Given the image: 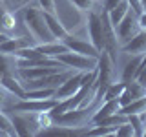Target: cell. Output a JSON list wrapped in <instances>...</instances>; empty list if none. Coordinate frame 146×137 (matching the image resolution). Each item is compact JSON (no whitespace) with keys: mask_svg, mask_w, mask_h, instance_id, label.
Listing matches in <instances>:
<instances>
[{"mask_svg":"<svg viewBox=\"0 0 146 137\" xmlns=\"http://www.w3.org/2000/svg\"><path fill=\"white\" fill-rule=\"evenodd\" d=\"M121 2H122V0H102V9L108 13V11H111L115 6H119Z\"/></svg>","mask_w":146,"mask_h":137,"instance_id":"cell-27","label":"cell"},{"mask_svg":"<svg viewBox=\"0 0 146 137\" xmlns=\"http://www.w3.org/2000/svg\"><path fill=\"white\" fill-rule=\"evenodd\" d=\"M117 31V39H119V44H126L128 40L133 37L137 31H139V24H137V13L135 11H128L126 17L122 18L121 22H119V26L115 27Z\"/></svg>","mask_w":146,"mask_h":137,"instance_id":"cell-5","label":"cell"},{"mask_svg":"<svg viewBox=\"0 0 146 137\" xmlns=\"http://www.w3.org/2000/svg\"><path fill=\"white\" fill-rule=\"evenodd\" d=\"M0 132H4L6 135H15V128H13L11 117L6 112H2V110H0Z\"/></svg>","mask_w":146,"mask_h":137,"instance_id":"cell-21","label":"cell"},{"mask_svg":"<svg viewBox=\"0 0 146 137\" xmlns=\"http://www.w3.org/2000/svg\"><path fill=\"white\" fill-rule=\"evenodd\" d=\"M115 135H117V137H131V135H135L133 126L130 124V121H126V122H122L121 126H117Z\"/></svg>","mask_w":146,"mask_h":137,"instance_id":"cell-25","label":"cell"},{"mask_svg":"<svg viewBox=\"0 0 146 137\" xmlns=\"http://www.w3.org/2000/svg\"><path fill=\"white\" fill-rule=\"evenodd\" d=\"M141 4H143V9H146V0H141Z\"/></svg>","mask_w":146,"mask_h":137,"instance_id":"cell-31","label":"cell"},{"mask_svg":"<svg viewBox=\"0 0 146 137\" xmlns=\"http://www.w3.org/2000/svg\"><path fill=\"white\" fill-rule=\"evenodd\" d=\"M58 102V99H20L15 102L9 112H20V113H40V112H51L53 106Z\"/></svg>","mask_w":146,"mask_h":137,"instance_id":"cell-3","label":"cell"},{"mask_svg":"<svg viewBox=\"0 0 146 137\" xmlns=\"http://www.w3.org/2000/svg\"><path fill=\"white\" fill-rule=\"evenodd\" d=\"M119 108H121V102H119V99H111V100H104L102 104L97 108V112L91 115V124H97L99 121H102V119H106L108 115H111V113H117Z\"/></svg>","mask_w":146,"mask_h":137,"instance_id":"cell-11","label":"cell"},{"mask_svg":"<svg viewBox=\"0 0 146 137\" xmlns=\"http://www.w3.org/2000/svg\"><path fill=\"white\" fill-rule=\"evenodd\" d=\"M86 26H88L90 42L93 44L99 51H102V49H104V31H102V18H100V11H97V9L88 11Z\"/></svg>","mask_w":146,"mask_h":137,"instance_id":"cell-4","label":"cell"},{"mask_svg":"<svg viewBox=\"0 0 146 137\" xmlns=\"http://www.w3.org/2000/svg\"><path fill=\"white\" fill-rule=\"evenodd\" d=\"M11 122H13V128H15V135H35V132L31 130V122L27 117H22L20 112H13L11 115Z\"/></svg>","mask_w":146,"mask_h":137,"instance_id":"cell-12","label":"cell"},{"mask_svg":"<svg viewBox=\"0 0 146 137\" xmlns=\"http://www.w3.org/2000/svg\"><path fill=\"white\" fill-rule=\"evenodd\" d=\"M141 61H143V55H131V59L126 62L124 70H122V75H121V80L122 82H130L135 79V73H137V68H139Z\"/></svg>","mask_w":146,"mask_h":137,"instance_id":"cell-16","label":"cell"},{"mask_svg":"<svg viewBox=\"0 0 146 137\" xmlns=\"http://www.w3.org/2000/svg\"><path fill=\"white\" fill-rule=\"evenodd\" d=\"M7 95H11L9 91L4 88L2 84H0V106H4V102H6V99H7Z\"/></svg>","mask_w":146,"mask_h":137,"instance_id":"cell-29","label":"cell"},{"mask_svg":"<svg viewBox=\"0 0 146 137\" xmlns=\"http://www.w3.org/2000/svg\"><path fill=\"white\" fill-rule=\"evenodd\" d=\"M55 59H57L62 66L70 68L73 71H91V70L97 68V62H99V59H95V57H86V55L73 53V51L60 53Z\"/></svg>","mask_w":146,"mask_h":137,"instance_id":"cell-2","label":"cell"},{"mask_svg":"<svg viewBox=\"0 0 146 137\" xmlns=\"http://www.w3.org/2000/svg\"><path fill=\"white\" fill-rule=\"evenodd\" d=\"M130 11V4H128V0H122L119 6H115L111 9V11H108V17H110V22L113 24V27L119 26V22L122 20V18L126 17V13Z\"/></svg>","mask_w":146,"mask_h":137,"instance_id":"cell-19","label":"cell"},{"mask_svg":"<svg viewBox=\"0 0 146 137\" xmlns=\"http://www.w3.org/2000/svg\"><path fill=\"white\" fill-rule=\"evenodd\" d=\"M24 2H27V0H24Z\"/></svg>","mask_w":146,"mask_h":137,"instance_id":"cell-33","label":"cell"},{"mask_svg":"<svg viewBox=\"0 0 146 137\" xmlns=\"http://www.w3.org/2000/svg\"><path fill=\"white\" fill-rule=\"evenodd\" d=\"M128 121H130V124L133 126V132H135L137 137L144 135V122H143V119H141L139 113H135V115H128Z\"/></svg>","mask_w":146,"mask_h":137,"instance_id":"cell-22","label":"cell"},{"mask_svg":"<svg viewBox=\"0 0 146 137\" xmlns=\"http://www.w3.org/2000/svg\"><path fill=\"white\" fill-rule=\"evenodd\" d=\"M36 49L40 53H44L46 57H57L60 53L70 51L68 46L62 42V40H53V42H46V44H36Z\"/></svg>","mask_w":146,"mask_h":137,"instance_id":"cell-15","label":"cell"},{"mask_svg":"<svg viewBox=\"0 0 146 137\" xmlns=\"http://www.w3.org/2000/svg\"><path fill=\"white\" fill-rule=\"evenodd\" d=\"M36 4H38V7L42 9L44 13H51V15H55V13H57L55 0H36Z\"/></svg>","mask_w":146,"mask_h":137,"instance_id":"cell-26","label":"cell"},{"mask_svg":"<svg viewBox=\"0 0 146 137\" xmlns=\"http://www.w3.org/2000/svg\"><path fill=\"white\" fill-rule=\"evenodd\" d=\"M15 26H17V20H15V15L11 11H6L4 13V18H2V31H15Z\"/></svg>","mask_w":146,"mask_h":137,"instance_id":"cell-24","label":"cell"},{"mask_svg":"<svg viewBox=\"0 0 146 137\" xmlns=\"http://www.w3.org/2000/svg\"><path fill=\"white\" fill-rule=\"evenodd\" d=\"M62 42L68 46V49L73 53H80V55H86V57H95L99 59L100 57V51L95 48L90 40H82V39H77L73 35H68L62 39Z\"/></svg>","mask_w":146,"mask_h":137,"instance_id":"cell-6","label":"cell"},{"mask_svg":"<svg viewBox=\"0 0 146 137\" xmlns=\"http://www.w3.org/2000/svg\"><path fill=\"white\" fill-rule=\"evenodd\" d=\"M144 135H146V126H144Z\"/></svg>","mask_w":146,"mask_h":137,"instance_id":"cell-32","label":"cell"},{"mask_svg":"<svg viewBox=\"0 0 146 137\" xmlns=\"http://www.w3.org/2000/svg\"><path fill=\"white\" fill-rule=\"evenodd\" d=\"M84 73L86 71H73L66 80L55 90V99H66L71 97L73 93H77L79 88L82 86V79H84Z\"/></svg>","mask_w":146,"mask_h":137,"instance_id":"cell-7","label":"cell"},{"mask_svg":"<svg viewBox=\"0 0 146 137\" xmlns=\"http://www.w3.org/2000/svg\"><path fill=\"white\" fill-rule=\"evenodd\" d=\"M124 88H126V82H122V80L110 82L106 91H104V95H102V102L104 100H111V99H119L122 95V91H124Z\"/></svg>","mask_w":146,"mask_h":137,"instance_id":"cell-20","label":"cell"},{"mask_svg":"<svg viewBox=\"0 0 146 137\" xmlns=\"http://www.w3.org/2000/svg\"><path fill=\"white\" fill-rule=\"evenodd\" d=\"M137 24H139V29H146V9L137 15Z\"/></svg>","mask_w":146,"mask_h":137,"instance_id":"cell-28","label":"cell"},{"mask_svg":"<svg viewBox=\"0 0 146 137\" xmlns=\"http://www.w3.org/2000/svg\"><path fill=\"white\" fill-rule=\"evenodd\" d=\"M7 39H9V35H7V33H4V31H0V44H2V42H6Z\"/></svg>","mask_w":146,"mask_h":137,"instance_id":"cell-30","label":"cell"},{"mask_svg":"<svg viewBox=\"0 0 146 137\" xmlns=\"http://www.w3.org/2000/svg\"><path fill=\"white\" fill-rule=\"evenodd\" d=\"M13 75L18 77L17 59H15V62H11L7 53H2V51H0V79H2V77H13Z\"/></svg>","mask_w":146,"mask_h":137,"instance_id":"cell-17","label":"cell"},{"mask_svg":"<svg viewBox=\"0 0 146 137\" xmlns=\"http://www.w3.org/2000/svg\"><path fill=\"white\" fill-rule=\"evenodd\" d=\"M44 18H46V24H48L49 31H51V35H53L57 40H62L64 37L70 35V31L64 27V24L57 18V15H51V13H44Z\"/></svg>","mask_w":146,"mask_h":137,"instance_id":"cell-13","label":"cell"},{"mask_svg":"<svg viewBox=\"0 0 146 137\" xmlns=\"http://www.w3.org/2000/svg\"><path fill=\"white\" fill-rule=\"evenodd\" d=\"M70 2L79 9V11L88 13V11H93L95 9V6L99 4V0H70Z\"/></svg>","mask_w":146,"mask_h":137,"instance_id":"cell-23","label":"cell"},{"mask_svg":"<svg viewBox=\"0 0 146 137\" xmlns=\"http://www.w3.org/2000/svg\"><path fill=\"white\" fill-rule=\"evenodd\" d=\"M146 110V95L141 99H135L131 100L130 104H126V106H121L119 108V113H122V115H135V113H143Z\"/></svg>","mask_w":146,"mask_h":137,"instance_id":"cell-18","label":"cell"},{"mask_svg":"<svg viewBox=\"0 0 146 137\" xmlns=\"http://www.w3.org/2000/svg\"><path fill=\"white\" fill-rule=\"evenodd\" d=\"M144 95H146V86H143L137 79H133V80H130L126 84L122 95L119 97V102H121V106H126V104H130L131 100L141 99V97H144Z\"/></svg>","mask_w":146,"mask_h":137,"instance_id":"cell-9","label":"cell"},{"mask_svg":"<svg viewBox=\"0 0 146 137\" xmlns=\"http://www.w3.org/2000/svg\"><path fill=\"white\" fill-rule=\"evenodd\" d=\"M119 51L131 53V55H144L146 53V29H139L126 44L121 46Z\"/></svg>","mask_w":146,"mask_h":137,"instance_id":"cell-8","label":"cell"},{"mask_svg":"<svg viewBox=\"0 0 146 137\" xmlns=\"http://www.w3.org/2000/svg\"><path fill=\"white\" fill-rule=\"evenodd\" d=\"M24 24H26L29 35L35 39L36 44H46V42H53V40H57L51 35L48 24H46L42 9L33 7V6L24 7Z\"/></svg>","mask_w":146,"mask_h":137,"instance_id":"cell-1","label":"cell"},{"mask_svg":"<svg viewBox=\"0 0 146 137\" xmlns=\"http://www.w3.org/2000/svg\"><path fill=\"white\" fill-rule=\"evenodd\" d=\"M27 46H35L33 37H9L6 42L0 44V51L7 55H15L18 49L27 48Z\"/></svg>","mask_w":146,"mask_h":137,"instance_id":"cell-10","label":"cell"},{"mask_svg":"<svg viewBox=\"0 0 146 137\" xmlns=\"http://www.w3.org/2000/svg\"><path fill=\"white\" fill-rule=\"evenodd\" d=\"M0 84H2L11 95H15L18 99H22L24 93H26V88H24V84H22L20 77H15V75L13 77H2V79H0Z\"/></svg>","mask_w":146,"mask_h":137,"instance_id":"cell-14","label":"cell"}]
</instances>
